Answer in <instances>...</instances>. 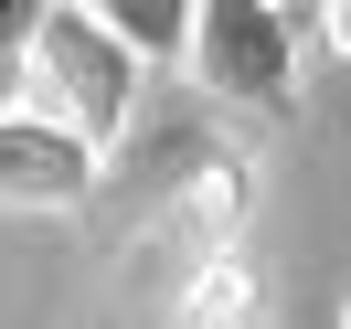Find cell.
Wrapping results in <instances>:
<instances>
[{
	"label": "cell",
	"mask_w": 351,
	"mask_h": 329,
	"mask_svg": "<svg viewBox=\"0 0 351 329\" xmlns=\"http://www.w3.org/2000/svg\"><path fill=\"white\" fill-rule=\"evenodd\" d=\"M22 85H43V117H53L64 138L107 149V138L128 128L138 64L117 53V32L96 22L86 0H32V75H22Z\"/></svg>",
	"instance_id": "cell-1"
},
{
	"label": "cell",
	"mask_w": 351,
	"mask_h": 329,
	"mask_svg": "<svg viewBox=\"0 0 351 329\" xmlns=\"http://www.w3.org/2000/svg\"><path fill=\"white\" fill-rule=\"evenodd\" d=\"M298 11L277 0H202L192 11V75L223 96V107H266L287 117L298 107Z\"/></svg>",
	"instance_id": "cell-2"
},
{
	"label": "cell",
	"mask_w": 351,
	"mask_h": 329,
	"mask_svg": "<svg viewBox=\"0 0 351 329\" xmlns=\"http://www.w3.org/2000/svg\"><path fill=\"white\" fill-rule=\"evenodd\" d=\"M96 181V149L64 138L43 107H11L0 117V202H75Z\"/></svg>",
	"instance_id": "cell-3"
},
{
	"label": "cell",
	"mask_w": 351,
	"mask_h": 329,
	"mask_svg": "<svg viewBox=\"0 0 351 329\" xmlns=\"http://www.w3.org/2000/svg\"><path fill=\"white\" fill-rule=\"evenodd\" d=\"M192 11H202V0H107L96 22L117 32L128 64H171V53H192Z\"/></svg>",
	"instance_id": "cell-4"
},
{
	"label": "cell",
	"mask_w": 351,
	"mask_h": 329,
	"mask_svg": "<svg viewBox=\"0 0 351 329\" xmlns=\"http://www.w3.org/2000/svg\"><path fill=\"white\" fill-rule=\"evenodd\" d=\"M22 75H32V0H0V117L22 107Z\"/></svg>",
	"instance_id": "cell-5"
}]
</instances>
